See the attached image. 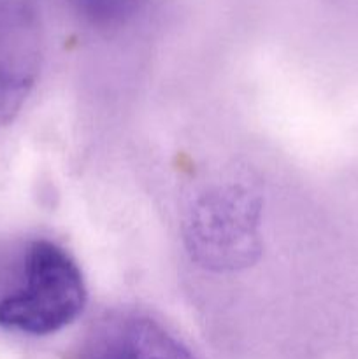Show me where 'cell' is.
Returning <instances> with one entry per match:
<instances>
[{"instance_id":"obj_1","label":"cell","mask_w":358,"mask_h":359,"mask_svg":"<svg viewBox=\"0 0 358 359\" xmlns=\"http://www.w3.org/2000/svg\"><path fill=\"white\" fill-rule=\"evenodd\" d=\"M86 304L83 273L72 256L46 238L28 242L0 291V326L51 335L77 319Z\"/></svg>"},{"instance_id":"obj_2","label":"cell","mask_w":358,"mask_h":359,"mask_svg":"<svg viewBox=\"0 0 358 359\" xmlns=\"http://www.w3.org/2000/svg\"><path fill=\"white\" fill-rule=\"evenodd\" d=\"M262 198L242 184L218 186L200 196L185 219V244L200 266L235 272L258 259Z\"/></svg>"},{"instance_id":"obj_3","label":"cell","mask_w":358,"mask_h":359,"mask_svg":"<svg viewBox=\"0 0 358 359\" xmlns=\"http://www.w3.org/2000/svg\"><path fill=\"white\" fill-rule=\"evenodd\" d=\"M42 56V0H0V119L21 107L37 83Z\"/></svg>"},{"instance_id":"obj_4","label":"cell","mask_w":358,"mask_h":359,"mask_svg":"<svg viewBox=\"0 0 358 359\" xmlns=\"http://www.w3.org/2000/svg\"><path fill=\"white\" fill-rule=\"evenodd\" d=\"M81 359H195L172 333L144 316L119 314L97 326Z\"/></svg>"},{"instance_id":"obj_5","label":"cell","mask_w":358,"mask_h":359,"mask_svg":"<svg viewBox=\"0 0 358 359\" xmlns=\"http://www.w3.org/2000/svg\"><path fill=\"white\" fill-rule=\"evenodd\" d=\"M77 14L95 27H121L140 13L146 0H69Z\"/></svg>"}]
</instances>
